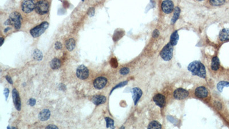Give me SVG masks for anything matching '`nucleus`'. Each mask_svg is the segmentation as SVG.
<instances>
[{
	"instance_id": "obj_7",
	"label": "nucleus",
	"mask_w": 229,
	"mask_h": 129,
	"mask_svg": "<svg viewBox=\"0 0 229 129\" xmlns=\"http://www.w3.org/2000/svg\"><path fill=\"white\" fill-rule=\"evenodd\" d=\"M35 6L36 4L34 0H24L22 3L21 8L24 12L29 13L35 9Z\"/></svg>"
},
{
	"instance_id": "obj_34",
	"label": "nucleus",
	"mask_w": 229,
	"mask_h": 129,
	"mask_svg": "<svg viewBox=\"0 0 229 129\" xmlns=\"http://www.w3.org/2000/svg\"><path fill=\"white\" fill-rule=\"evenodd\" d=\"M159 31L157 30V29H155V30L153 32V33H152V36H153L154 38H156V37H158L159 36Z\"/></svg>"
},
{
	"instance_id": "obj_13",
	"label": "nucleus",
	"mask_w": 229,
	"mask_h": 129,
	"mask_svg": "<svg viewBox=\"0 0 229 129\" xmlns=\"http://www.w3.org/2000/svg\"><path fill=\"white\" fill-rule=\"evenodd\" d=\"M196 97L199 98H205L208 95V90L205 87L201 86L196 88L195 91Z\"/></svg>"
},
{
	"instance_id": "obj_31",
	"label": "nucleus",
	"mask_w": 229,
	"mask_h": 129,
	"mask_svg": "<svg viewBox=\"0 0 229 129\" xmlns=\"http://www.w3.org/2000/svg\"><path fill=\"white\" fill-rule=\"evenodd\" d=\"M111 65L113 67H117V60L116 59H112L111 61Z\"/></svg>"
},
{
	"instance_id": "obj_28",
	"label": "nucleus",
	"mask_w": 229,
	"mask_h": 129,
	"mask_svg": "<svg viewBox=\"0 0 229 129\" xmlns=\"http://www.w3.org/2000/svg\"><path fill=\"white\" fill-rule=\"evenodd\" d=\"M130 73V69L128 68H127V67H124V68H122L120 70V73L122 75H127L128 73Z\"/></svg>"
},
{
	"instance_id": "obj_16",
	"label": "nucleus",
	"mask_w": 229,
	"mask_h": 129,
	"mask_svg": "<svg viewBox=\"0 0 229 129\" xmlns=\"http://www.w3.org/2000/svg\"><path fill=\"white\" fill-rule=\"evenodd\" d=\"M50 117V111L48 109H44L39 114V117L41 121L48 120Z\"/></svg>"
},
{
	"instance_id": "obj_10",
	"label": "nucleus",
	"mask_w": 229,
	"mask_h": 129,
	"mask_svg": "<svg viewBox=\"0 0 229 129\" xmlns=\"http://www.w3.org/2000/svg\"><path fill=\"white\" fill-rule=\"evenodd\" d=\"M12 96H13V103L18 111H20L21 110V100L19 94L17 91L16 89H13L12 91Z\"/></svg>"
},
{
	"instance_id": "obj_40",
	"label": "nucleus",
	"mask_w": 229,
	"mask_h": 129,
	"mask_svg": "<svg viewBox=\"0 0 229 129\" xmlns=\"http://www.w3.org/2000/svg\"><path fill=\"white\" fill-rule=\"evenodd\" d=\"M197 1H203V0H197Z\"/></svg>"
},
{
	"instance_id": "obj_15",
	"label": "nucleus",
	"mask_w": 229,
	"mask_h": 129,
	"mask_svg": "<svg viewBox=\"0 0 229 129\" xmlns=\"http://www.w3.org/2000/svg\"><path fill=\"white\" fill-rule=\"evenodd\" d=\"M92 102L96 106L101 105L106 102V97L103 95H97L93 97L92 99Z\"/></svg>"
},
{
	"instance_id": "obj_32",
	"label": "nucleus",
	"mask_w": 229,
	"mask_h": 129,
	"mask_svg": "<svg viewBox=\"0 0 229 129\" xmlns=\"http://www.w3.org/2000/svg\"><path fill=\"white\" fill-rule=\"evenodd\" d=\"M36 101L33 98L30 99L29 100V104L31 106H34V105H36Z\"/></svg>"
},
{
	"instance_id": "obj_33",
	"label": "nucleus",
	"mask_w": 229,
	"mask_h": 129,
	"mask_svg": "<svg viewBox=\"0 0 229 129\" xmlns=\"http://www.w3.org/2000/svg\"><path fill=\"white\" fill-rule=\"evenodd\" d=\"M94 14H95V9L94 8H91L90 9V10L88 11V15L90 17L93 16H94Z\"/></svg>"
},
{
	"instance_id": "obj_4",
	"label": "nucleus",
	"mask_w": 229,
	"mask_h": 129,
	"mask_svg": "<svg viewBox=\"0 0 229 129\" xmlns=\"http://www.w3.org/2000/svg\"><path fill=\"white\" fill-rule=\"evenodd\" d=\"M160 55L165 61H169L171 59L173 55V45L170 43L164 46L161 51Z\"/></svg>"
},
{
	"instance_id": "obj_22",
	"label": "nucleus",
	"mask_w": 229,
	"mask_h": 129,
	"mask_svg": "<svg viewBox=\"0 0 229 129\" xmlns=\"http://www.w3.org/2000/svg\"><path fill=\"white\" fill-rule=\"evenodd\" d=\"M180 13V9L178 7L175 8V10H174V15H173V17H172V18L171 20L172 24H174L175 23V22L176 21V20L178 19V18L179 17Z\"/></svg>"
},
{
	"instance_id": "obj_19",
	"label": "nucleus",
	"mask_w": 229,
	"mask_h": 129,
	"mask_svg": "<svg viewBox=\"0 0 229 129\" xmlns=\"http://www.w3.org/2000/svg\"><path fill=\"white\" fill-rule=\"evenodd\" d=\"M179 40V34L178 33V31H174L172 33L170 37V43L173 46H175L177 44L178 41Z\"/></svg>"
},
{
	"instance_id": "obj_5",
	"label": "nucleus",
	"mask_w": 229,
	"mask_h": 129,
	"mask_svg": "<svg viewBox=\"0 0 229 129\" xmlns=\"http://www.w3.org/2000/svg\"><path fill=\"white\" fill-rule=\"evenodd\" d=\"M10 21L11 25H13L16 29H20L21 26V20H22V17L21 15L17 12H15L10 14L9 18Z\"/></svg>"
},
{
	"instance_id": "obj_9",
	"label": "nucleus",
	"mask_w": 229,
	"mask_h": 129,
	"mask_svg": "<svg viewBox=\"0 0 229 129\" xmlns=\"http://www.w3.org/2000/svg\"><path fill=\"white\" fill-rule=\"evenodd\" d=\"M188 92L187 90L183 89H178L174 91V97L176 99L182 100L188 97Z\"/></svg>"
},
{
	"instance_id": "obj_17",
	"label": "nucleus",
	"mask_w": 229,
	"mask_h": 129,
	"mask_svg": "<svg viewBox=\"0 0 229 129\" xmlns=\"http://www.w3.org/2000/svg\"><path fill=\"white\" fill-rule=\"evenodd\" d=\"M220 39L222 41L229 40V29H223L220 33Z\"/></svg>"
},
{
	"instance_id": "obj_35",
	"label": "nucleus",
	"mask_w": 229,
	"mask_h": 129,
	"mask_svg": "<svg viewBox=\"0 0 229 129\" xmlns=\"http://www.w3.org/2000/svg\"><path fill=\"white\" fill-rule=\"evenodd\" d=\"M4 94L6 97V99H8V97L9 94V90L8 89H4Z\"/></svg>"
},
{
	"instance_id": "obj_12",
	"label": "nucleus",
	"mask_w": 229,
	"mask_h": 129,
	"mask_svg": "<svg viewBox=\"0 0 229 129\" xmlns=\"http://www.w3.org/2000/svg\"><path fill=\"white\" fill-rule=\"evenodd\" d=\"M132 97H133L134 103L135 105H136L142 95V94H143L142 91L138 87H135L132 89Z\"/></svg>"
},
{
	"instance_id": "obj_25",
	"label": "nucleus",
	"mask_w": 229,
	"mask_h": 129,
	"mask_svg": "<svg viewBox=\"0 0 229 129\" xmlns=\"http://www.w3.org/2000/svg\"><path fill=\"white\" fill-rule=\"evenodd\" d=\"M225 87H229V82L225 81H222L218 83L217 84V89L220 91L222 92L223 89Z\"/></svg>"
},
{
	"instance_id": "obj_39",
	"label": "nucleus",
	"mask_w": 229,
	"mask_h": 129,
	"mask_svg": "<svg viewBox=\"0 0 229 129\" xmlns=\"http://www.w3.org/2000/svg\"><path fill=\"white\" fill-rule=\"evenodd\" d=\"M10 28H9V27H8V28H7L5 30H4V32L7 33L8 31L9 30H10Z\"/></svg>"
},
{
	"instance_id": "obj_24",
	"label": "nucleus",
	"mask_w": 229,
	"mask_h": 129,
	"mask_svg": "<svg viewBox=\"0 0 229 129\" xmlns=\"http://www.w3.org/2000/svg\"><path fill=\"white\" fill-rule=\"evenodd\" d=\"M162 125L157 121H152L148 126V129H162Z\"/></svg>"
},
{
	"instance_id": "obj_21",
	"label": "nucleus",
	"mask_w": 229,
	"mask_h": 129,
	"mask_svg": "<svg viewBox=\"0 0 229 129\" xmlns=\"http://www.w3.org/2000/svg\"><path fill=\"white\" fill-rule=\"evenodd\" d=\"M50 67L53 70L58 69L61 66V62L57 58H54L50 62Z\"/></svg>"
},
{
	"instance_id": "obj_27",
	"label": "nucleus",
	"mask_w": 229,
	"mask_h": 129,
	"mask_svg": "<svg viewBox=\"0 0 229 129\" xmlns=\"http://www.w3.org/2000/svg\"><path fill=\"white\" fill-rule=\"evenodd\" d=\"M105 120L106 121V128H111L114 129V121L111 118H109L108 117H106L105 118Z\"/></svg>"
},
{
	"instance_id": "obj_26",
	"label": "nucleus",
	"mask_w": 229,
	"mask_h": 129,
	"mask_svg": "<svg viewBox=\"0 0 229 129\" xmlns=\"http://www.w3.org/2000/svg\"><path fill=\"white\" fill-rule=\"evenodd\" d=\"M225 2V0H210V4L215 7L221 6Z\"/></svg>"
},
{
	"instance_id": "obj_1",
	"label": "nucleus",
	"mask_w": 229,
	"mask_h": 129,
	"mask_svg": "<svg viewBox=\"0 0 229 129\" xmlns=\"http://www.w3.org/2000/svg\"><path fill=\"white\" fill-rule=\"evenodd\" d=\"M188 70L194 75L205 78L206 71L205 65L199 61H194L190 63L188 65Z\"/></svg>"
},
{
	"instance_id": "obj_38",
	"label": "nucleus",
	"mask_w": 229,
	"mask_h": 129,
	"mask_svg": "<svg viewBox=\"0 0 229 129\" xmlns=\"http://www.w3.org/2000/svg\"><path fill=\"white\" fill-rule=\"evenodd\" d=\"M0 41H1V45H2L3 43H4V39L2 38V37H1L0 39Z\"/></svg>"
},
{
	"instance_id": "obj_8",
	"label": "nucleus",
	"mask_w": 229,
	"mask_h": 129,
	"mask_svg": "<svg viewBox=\"0 0 229 129\" xmlns=\"http://www.w3.org/2000/svg\"><path fill=\"white\" fill-rule=\"evenodd\" d=\"M162 9L166 14L171 13L174 10V4L171 0H164L162 4Z\"/></svg>"
},
{
	"instance_id": "obj_18",
	"label": "nucleus",
	"mask_w": 229,
	"mask_h": 129,
	"mask_svg": "<svg viewBox=\"0 0 229 129\" xmlns=\"http://www.w3.org/2000/svg\"><path fill=\"white\" fill-rule=\"evenodd\" d=\"M220 65V60L217 57H214L212 59L211 64V68L214 71H217Z\"/></svg>"
},
{
	"instance_id": "obj_36",
	"label": "nucleus",
	"mask_w": 229,
	"mask_h": 129,
	"mask_svg": "<svg viewBox=\"0 0 229 129\" xmlns=\"http://www.w3.org/2000/svg\"><path fill=\"white\" fill-rule=\"evenodd\" d=\"M6 79H7V81H8L9 83H10L11 84H13V81H12V78H11L10 76H6Z\"/></svg>"
},
{
	"instance_id": "obj_30",
	"label": "nucleus",
	"mask_w": 229,
	"mask_h": 129,
	"mask_svg": "<svg viewBox=\"0 0 229 129\" xmlns=\"http://www.w3.org/2000/svg\"><path fill=\"white\" fill-rule=\"evenodd\" d=\"M55 48L57 50L61 49L62 48V47H63L62 44H61L60 42H59V41H57V42L55 43Z\"/></svg>"
},
{
	"instance_id": "obj_23",
	"label": "nucleus",
	"mask_w": 229,
	"mask_h": 129,
	"mask_svg": "<svg viewBox=\"0 0 229 129\" xmlns=\"http://www.w3.org/2000/svg\"><path fill=\"white\" fill-rule=\"evenodd\" d=\"M33 57L36 60L41 61L43 58V54L40 50L36 49L33 52Z\"/></svg>"
},
{
	"instance_id": "obj_14",
	"label": "nucleus",
	"mask_w": 229,
	"mask_h": 129,
	"mask_svg": "<svg viewBox=\"0 0 229 129\" xmlns=\"http://www.w3.org/2000/svg\"><path fill=\"white\" fill-rule=\"evenodd\" d=\"M153 100L156 105L160 107H163L165 104V97L162 94H156L153 97Z\"/></svg>"
},
{
	"instance_id": "obj_20",
	"label": "nucleus",
	"mask_w": 229,
	"mask_h": 129,
	"mask_svg": "<svg viewBox=\"0 0 229 129\" xmlns=\"http://www.w3.org/2000/svg\"><path fill=\"white\" fill-rule=\"evenodd\" d=\"M66 48L69 51H73L75 46H76V43L74 39H70L68 40H66Z\"/></svg>"
},
{
	"instance_id": "obj_2",
	"label": "nucleus",
	"mask_w": 229,
	"mask_h": 129,
	"mask_svg": "<svg viewBox=\"0 0 229 129\" xmlns=\"http://www.w3.org/2000/svg\"><path fill=\"white\" fill-rule=\"evenodd\" d=\"M49 23L47 22H43L41 24L39 25L32 29L30 31L31 34L34 38H36L41 36L48 29Z\"/></svg>"
},
{
	"instance_id": "obj_37",
	"label": "nucleus",
	"mask_w": 229,
	"mask_h": 129,
	"mask_svg": "<svg viewBox=\"0 0 229 129\" xmlns=\"http://www.w3.org/2000/svg\"><path fill=\"white\" fill-rule=\"evenodd\" d=\"M46 129H58V128L55 125H49L46 128Z\"/></svg>"
},
{
	"instance_id": "obj_6",
	"label": "nucleus",
	"mask_w": 229,
	"mask_h": 129,
	"mask_svg": "<svg viewBox=\"0 0 229 129\" xmlns=\"http://www.w3.org/2000/svg\"><path fill=\"white\" fill-rule=\"evenodd\" d=\"M76 75L79 79L85 80L89 76V70L85 65H81L77 69Z\"/></svg>"
},
{
	"instance_id": "obj_29",
	"label": "nucleus",
	"mask_w": 229,
	"mask_h": 129,
	"mask_svg": "<svg viewBox=\"0 0 229 129\" xmlns=\"http://www.w3.org/2000/svg\"><path fill=\"white\" fill-rule=\"evenodd\" d=\"M127 84V81H123V82L120 83V84H117V86H116L115 87H114V88L112 89V91H111V92H112V91L114 90V89H117V88H119V87H123V86H125Z\"/></svg>"
},
{
	"instance_id": "obj_3",
	"label": "nucleus",
	"mask_w": 229,
	"mask_h": 129,
	"mask_svg": "<svg viewBox=\"0 0 229 129\" xmlns=\"http://www.w3.org/2000/svg\"><path fill=\"white\" fill-rule=\"evenodd\" d=\"M49 5L48 1L46 0H41L37 2L35 6L36 12L40 15H43L47 14L49 11Z\"/></svg>"
},
{
	"instance_id": "obj_41",
	"label": "nucleus",
	"mask_w": 229,
	"mask_h": 129,
	"mask_svg": "<svg viewBox=\"0 0 229 129\" xmlns=\"http://www.w3.org/2000/svg\"><path fill=\"white\" fill-rule=\"evenodd\" d=\"M84 1V0H82V1Z\"/></svg>"
},
{
	"instance_id": "obj_11",
	"label": "nucleus",
	"mask_w": 229,
	"mask_h": 129,
	"mask_svg": "<svg viewBox=\"0 0 229 129\" xmlns=\"http://www.w3.org/2000/svg\"><path fill=\"white\" fill-rule=\"evenodd\" d=\"M106 83H107V80L106 78L98 77L94 81L93 85L96 89H103L106 86Z\"/></svg>"
}]
</instances>
